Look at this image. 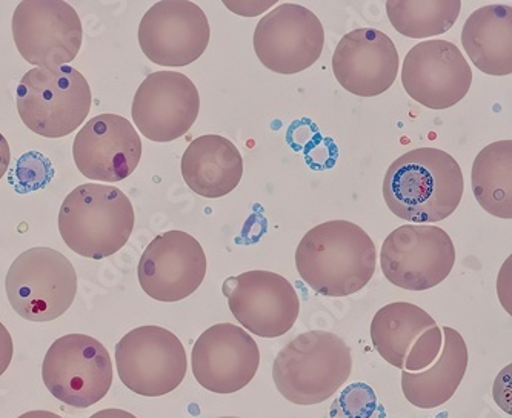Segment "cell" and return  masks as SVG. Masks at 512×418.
Instances as JSON below:
<instances>
[{
    "mask_svg": "<svg viewBox=\"0 0 512 418\" xmlns=\"http://www.w3.org/2000/svg\"><path fill=\"white\" fill-rule=\"evenodd\" d=\"M376 245L356 223L331 220L314 226L296 251L297 273L325 297H346L365 288L376 273Z\"/></svg>",
    "mask_w": 512,
    "mask_h": 418,
    "instance_id": "cell-2",
    "label": "cell"
},
{
    "mask_svg": "<svg viewBox=\"0 0 512 418\" xmlns=\"http://www.w3.org/2000/svg\"><path fill=\"white\" fill-rule=\"evenodd\" d=\"M399 65L391 37L374 28H359L343 36L333 56L337 82L360 97L386 93L396 82Z\"/></svg>",
    "mask_w": 512,
    "mask_h": 418,
    "instance_id": "cell-19",
    "label": "cell"
},
{
    "mask_svg": "<svg viewBox=\"0 0 512 418\" xmlns=\"http://www.w3.org/2000/svg\"><path fill=\"white\" fill-rule=\"evenodd\" d=\"M439 359L425 371L402 372V391L411 405L434 409L453 399L468 369L469 352L457 329L443 326Z\"/></svg>",
    "mask_w": 512,
    "mask_h": 418,
    "instance_id": "cell-21",
    "label": "cell"
},
{
    "mask_svg": "<svg viewBox=\"0 0 512 418\" xmlns=\"http://www.w3.org/2000/svg\"><path fill=\"white\" fill-rule=\"evenodd\" d=\"M143 54L160 67H187L207 51L211 27L194 2H157L140 20L137 31Z\"/></svg>",
    "mask_w": 512,
    "mask_h": 418,
    "instance_id": "cell-12",
    "label": "cell"
},
{
    "mask_svg": "<svg viewBox=\"0 0 512 418\" xmlns=\"http://www.w3.org/2000/svg\"><path fill=\"white\" fill-rule=\"evenodd\" d=\"M473 193L486 213L512 217V140L491 143L477 154L473 165Z\"/></svg>",
    "mask_w": 512,
    "mask_h": 418,
    "instance_id": "cell-24",
    "label": "cell"
},
{
    "mask_svg": "<svg viewBox=\"0 0 512 418\" xmlns=\"http://www.w3.org/2000/svg\"><path fill=\"white\" fill-rule=\"evenodd\" d=\"M182 177L193 193L220 199L236 190L243 176L240 151L227 137L205 134L188 145L182 156Z\"/></svg>",
    "mask_w": 512,
    "mask_h": 418,
    "instance_id": "cell-20",
    "label": "cell"
},
{
    "mask_svg": "<svg viewBox=\"0 0 512 418\" xmlns=\"http://www.w3.org/2000/svg\"><path fill=\"white\" fill-rule=\"evenodd\" d=\"M90 418H137L131 412L124 411V409H104V411L96 412Z\"/></svg>",
    "mask_w": 512,
    "mask_h": 418,
    "instance_id": "cell-32",
    "label": "cell"
},
{
    "mask_svg": "<svg viewBox=\"0 0 512 418\" xmlns=\"http://www.w3.org/2000/svg\"><path fill=\"white\" fill-rule=\"evenodd\" d=\"M13 355V339H11V334L5 328L4 323L0 322V377L7 372L8 366L11 365V360H13Z\"/></svg>",
    "mask_w": 512,
    "mask_h": 418,
    "instance_id": "cell-29",
    "label": "cell"
},
{
    "mask_svg": "<svg viewBox=\"0 0 512 418\" xmlns=\"http://www.w3.org/2000/svg\"><path fill=\"white\" fill-rule=\"evenodd\" d=\"M11 162V151L10 145H8L7 139L4 134L0 133V180L7 174L8 166Z\"/></svg>",
    "mask_w": 512,
    "mask_h": 418,
    "instance_id": "cell-31",
    "label": "cell"
},
{
    "mask_svg": "<svg viewBox=\"0 0 512 418\" xmlns=\"http://www.w3.org/2000/svg\"><path fill=\"white\" fill-rule=\"evenodd\" d=\"M330 418H386V411L374 389L366 383L357 382L340 392L331 405Z\"/></svg>",
    "mask_w": 512,
    "mask_h": 418,
    "instance_id": "cell-26",
    "label": "cell"
},
{
    "mask_svg": "<svg viewBox=\"0 0 512 418\" xmlns=\"http://www.w3.org/2000/svg\"><path fill=\"white\" fill-rule=\"evenodd\" d=\"M11 308L28 322L47 323L64 316L77 294V274L67 256L47 246L20 254L5 279Z\"/></svg>",
    "mask_w": 512,
    "mask_h": 418,
    "instance_id": "cell-6",
    "label": "cell"
},
{
    "mask_svg": "<svg viewBox=\"0 0 512 418\" xmlns=\"http://www.w3.org/2000/svg\"><path fill=\"white\" fill-rule=\"evenodd\" d=\"M222 292L237 322L262 339L285 336L299 317L296 289L285 277L271 271H248L228 277Z\"/></svg>",
    "mask_w": 512,
    "mask_h": 418,
    "instance_id": "cell-13",
    "label": "cell"
},
{
    "mask_svg": "<svg viewBox=\"0 0 512 418\" xmlns=\"http://www.w3.org/2000/svg\"><path fill=\"white\" fill-rule=\"evenodd\" d=\"M225 4V7L228 8V10L233 11V13L239 14V16L243 17H254L257 16V14L263 13V11L268 10V8L274 7V4L276 2H236V4H233V2H223Z\"/></svg>",
    "mask_w": 512,
    "mask_h": 418,
    "instance_id": "cell-30",
    "label": "cell"
},
{
    "mask_svg": "<svg viewBox=\"0 0 512 418\" xmlns=\"http://www.w3.org/2000/svg\"><path fill=\"white\" fill-rule=\"evenodd\" d=\"M443 346V332L439 325L434 328L428 329L423 334L422 339L419 340L416 346L409 352L408 359H406L405 369L406 372H420L428 369L429 366L434 365L436 360L439 359L440 351Z\"/></svg>",
    "mask_w": 512,
    "mask_h": 418,
    "instance_id": "cell-28",
    "label": "cell"
},
{
    "mask_svg": "<svg viewBox=\"0 0 512 418\" xmlns=\"http://www.w3.org/2000/svg\"><path fill=\"white\" fill-rule=\"evenodd\" d=\"M462 168L451 154L419 148L391 163L383 179V199L394 216L411 223L448 219L462 202Z\"/></svg>",
    "mask_w": 512,
    "mask_h": 418,
    "instance_id": "cell-1",
    "label": "cell"
},
{
    "mask_svg": "<svg viewBox=\"0 0 512 418\" xmlns=\"http://www.w3.org/2000/svg\"><path fill=\"white\" fill-rule=\"evenodd\" d=\"M13 174L16 176L17 185L24 186L20 191H34L45 188L53 179L54 171L47 157L39 153H28L20 157Z\"/></svg>",
    "mask_w": 512,
    "mask_h": 418,
    "instance_id": "cell-27",
    "label": "cell"
},
{
    "mask_svg": "<svg viewBox=\"0 0 512 418\" xmlns=\"http://www.w3.org/2000/svg\"><path fill=\"white\" fill-rule=\"evenodd\" d=\"M402 83L409 97L423 107L446 110L465 99L473 71L453 42L426 40L406 54Z\"/></svg>",
    "mask_w": 512,
    "mask_h": 418,
    "instance_id": "cell-15",
    "label": "cell"
},
{
    "mask_svg": "<svg viewBox=\"0 0 512 418\" xmlns=\"http://www.w3.org/2000/svg\"><path fill=\"white\" fill-rule=\"evenodd\" d=\"M17 111L28 130L47 139L74 133L91 110V88L70 65L33 68L20 79Z\"/></svg>",
    "mask_w": 512,
    "mask_h": 418,
    "instance_id": "cell-5",
    "label": "cell"
},
{
    "mask_svg": "<svg viewBox=\"0 0 512 418\" xmlns=\"http://www.w3.org/2000/svg\"><path fill=\"white\" fill-rule=\"evenodd\" d=\"M120 382L142 397H162L179 388L188 357L179 337L160 326H139L116 345Z\"/></svg>",
    "mask_w": 512,
    "mask_h": 418,
    "instance_id": "cell-8",
    "label": "cell"
},
{
    "mask_svg": "<svg viewBox=\"0 0 512 418\" xmlns=\"http://www.w3.org/2000/svg\"><path fill=\"white\" fill-rule=\"evenodd\" d=\"M73 157L82 176L96 182L128 179L142 159V140L134 125L117 114H100L76 134Z\"/></svg>",
    "mask_w": 512,
    "mask_h": 418,
    "instance_id": "cell-18",
    "label": "cell"
},
{
    "mask_svg": "<svg viewBox=\"0 0 512 418\" xmlns=\"http://www.w3.org/2000/svg\"><path fill=\"white\" fill-rule=\"evenodd\" d=\"M253 44L263 67L293 76L313 67L322 56L325 30L313 11L282 4L260 19Z\"/></svg>",
    "mask_w": 512,
    "mask_h": 418,
    "instance_id": "cell-11",
    "label": "cell"
},
{
    "mask_svg": "<svg viewBox=\"0 0 512 418\" xmlns=\"http://www.w3.org/2000/svg\"><path fill=\"white\" fill-rule=\"evenodd\" d=\"M456 263V248L445 229L403 225L386 237L380 253L383 276L402 289L426 291L445 282Z\"/></svg>",
    "mask_w": 512,
    "mask_h": 418,
    "instance_id": "cell-9",
    "label": "cell"
},
{
    "mask_svg": "<svg viewBox=\"0 0 512 418\" xmlns=\"http://www.w3.org/2000/svg\"><path fill=\"white\" fill-rule=\"evenodd\" d=\"M199 111V91L190 77L177 71H156L137 88L131 116L143 137L167 143L185 136Z\"/></svg>",
    "mask_w": 512,
    "mask_h": 418,
    "instance_id": "cell-16",
    "label": "cell"
},
{
    "mask_svg": "<svg viewBox=\"0 0 512 418\" xmlns=\"http://www.w3.org/2000/svg\"><path fill=\"white\" fill-rule=\"evenodd\" d=\"M219 418H240V417H219Z\"/></svg>",
    "mask_w": 512,
    "mask_h": 418,
    "instance_id": "cell-34",
    "label": "cell"
},
{
    "mask_svg": "<svg viewBox=\"0 0 512 418\" xmlns=\"http://www.w3.org/2000/svg\"><path fill=\"white\" fill-rule=\"evenodd\" d=\"M351 348L333 332L310 331L277 354L273 380L288 402L313 406L331 399L350 379Z\"/></svg>",
    "mask_w": 512,
    "mask_h": 418,
    "instance_id": "cell-4",
    "label": "cell"
},
{
    "mask_svg": "<svg viewBox=\"0 0 512 418\" xmlns=\"http://www.w3.org/2000/svg\"><path fill=\"white\" fill-rule=\"evenodd\" d=\"M462 11L460 0H389V22L409 39H426L448 33Z\"/></svg>",
    "mask_w": 512,
    "mask_h": 418,
    "instance_id": "cell-25",
    "label": "cell"
},
{
    "mask_svg": "<svg viewBox=\"0 0 512 418\" xmlns=\"http://www.w3.org/2000/svg\"><path fill=\"white\" fill-rule=\"evenodd\" d=\"M17 418H64L60 417V415L54 414V412L50 411H30L25 412V414L20 415Z\"/></svg>",
    "mask_w": 512,
    "mask_h": 418,
    "instance_id": "cell-33",
    "label": "cell"
},
{
    "mask_svg": "<svg viewBox=\"0 0 512 418\" xmlns=\"http://www.w3.org/2000/svg\"><path fill=\"white\" fill-rule=\"evenodd\" d=\"M134 208L116 186L85 183L68 194L59 211L65 245L87 259H107L127 245L133 234Z\"/></svg>",
    "mask_w": 512,
    "mask_h": 418,
    "instance_id": "cell-3",
    "label": "cell"
},
{
    "mask_svg": "<svg viewBox=\"0 0 512 418\" xmlns=\"http://www.w3.org/2000/svg\"><path fill=\"white\" fill-rule=\"evenodd\" d=\"M113 360L99 340L85 334L57 339L45 355L42 380L53 397L71 408L96 405L113 385Z\"/></svg>",
    "mask_w": 512,
    "mask_h": 418,
    "instance_id": "cell-7",
    "label": "cell"
},
{
    "mask_svg": "<svg viewBox=\"0 0 512 418\" xmlns=\"http://www.w3.org/2000/svg\"><path fill=\"white\" fill-rule=\"evenodd\" d=\"M207 276V256L199 240L185 231H167L143 251L137 277L143 292L157 302L187 299Z\"/></svg>",
    "mask_w": 512,
    "mask_h": 418,
    "instance_id": "cell-14",
    "label": "cell"
},
{
    "mask_svg": "<svg viewBox=\"0 0 512 418\" xmlns=\"http://www.w3.org/2000/svg\"><path fill=\"white\" fill-rule=\"evenodd\" d=\"M11 31L20 56L36 68L70 64L79 54L84 37L77 11L59 0L20 2Z\"/></svg>",
    "mask_w": 512,
    "mask_h": 418,
    "instance_id": "cell-10",
    "label": "cell"
},
{
    "mask_svg": "<svg viewBox=\"0 0 512 418\" xmlns=\"http://www.w3.org/2000/svg\"><path fill=\"white\" fill-rule=\"evenodd\" d=\"M437 325L425 309L408 302L389 303L371 322V340L385 362L405 369L409 352L428 329Z\"/></svg>",
    "mask_w": 512,
    "mask_h": 418,
    "instance_id": "cell-23",
    "label": "cell"
},
{
    "mask_svg": "<svg viewBox=\"0 0 512 418\" xmlns=\"http://www.w3.org/2000/svg\"><path fill=\"white\" fill-rule=\"evenodd\" d=\"M260 366V349L248 331L219 323L194 343L191 369L202 388L214 394H234L247 388Z\"/></svg>",
    "mask_w": 512,
    "mask_h": 418,
    "instance_id": "cell-17",
    "label": "cell"
},
{
    "mask_svg": "<svg viewBox=\"0 0 512 418\" xmlns=\"http://www.w3.org/2000/svg\"><path fill=\"white\" fill-rule=\"evenodd\" d=\"M462 45L469 59L488 76L512 73V8L486 5L466 19Z\"/></svg>",
    "mask_w": 512,
    "mask_h": 418,
    "instance_id": "cell-22",
    "label": "cell"
}]
</instances>
